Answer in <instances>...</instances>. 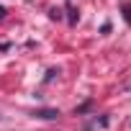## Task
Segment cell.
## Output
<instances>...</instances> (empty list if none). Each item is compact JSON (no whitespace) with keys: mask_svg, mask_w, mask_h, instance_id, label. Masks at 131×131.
Returning <instances> with one entry per match:
<instances>
[{"mask_svg":"<svg viewBox=\"0 0 131 131\" xmlns=\"http://www.w3.org/2000/svg\"><path fill=\"white\" fill-rule=\"evenodd\" d=\"M67 13H70V23H77V10L75 8H67Z\"/></svg>","mask_w":131,"mask_h":131,"instance_id":"cell-3","label":"cell"},{"mask_svg":"<svg viewBox=\"0 0 131 131\" xmlns=\"http://www.w3.org/2000/svg\"><path fill=\"white\" fill-rule=\"evenodd\" d=\"M54 75H59V72H57V70H49V72H46V82H49V80H54Z\"/></svg>","mask_w":131,"mask_h":131,"instance_id":"cell-4","label":"cell"},{"mask_svg":"<svg viewBox=\"0 0 131 131\" xmlns=\"http://www.w3.org/2000/svg\"><path fill=\"white\" fill-rule=\"evenodd\" d=\"M121 10H123V21L131 26V3H123V5H121Z\"/></svg>","mask_w":131,"mask_h":131,"instance_id":"cell-2","label":"cell"},{"mask_svg":"<svg viewBox=\"0 0 131 131\" xmlns=\"http://www.w3.org/2000/svg\"><path fill=\"white\" fill-rule=\"evenodd\" d=\"M57 116H59L57 108H39V111H34V118H41V121H51Z\"/></svg>","mask_w":131,"mask_h":131,"instance_id":"cell-1","label":"cell"}]
</instances>
